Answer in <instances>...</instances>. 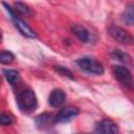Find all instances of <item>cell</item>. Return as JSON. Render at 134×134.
<instances>
[{
    "label": "cell",
    "mask_w": 134,
    "mask_h": 134,
    "mask_svg": "<svg viewBox=\"0 0 134 134\" xmlns=\"http://www.w3.org/2000/svg\"><path fill=\"white\" fill-rule=\"evenodd\" d=\"M37 96L30 88L23 89L18 92L17 95V105L21 112L29 113L37 108Z\"/></svg>",
    "instance_id": "obj_1"
},
{
    "label": "cell",
    "mask_w": 134,
    "mask_h": 134,
    "mask_svg": "<svg viewBox=\"0 0 134 134\" xmlns=\"http://www.w3.org/2000/svg\"><path fill=\"white\" fill-rule=\"evenodd\" d=\"M3 5L5 6L6 10L8 12V14H9V16H10V19H12L13 23L15 24L16 28H17L23 36H25V37H27V38H30V39H36V38H37V35L35 34V31H34L24 21H22V20L18 17V15L15 13L14 8H12V7H10L7 3H5V2H3Z\"/></svg>",
    "instance_id": "obj_2"
},
{
    "label": "cell",
    "mask_w": 134,
    "mask_h": 134,
    "mask_svg": "<svg viewBox=\"0 0 134 134\" xmlns=\"http://www.w3.org/2000/svg\"><path fill=\"white\" fill-rule=\"evenodd\" d=\"M114 77L127 89L133 88V79L129 69L125 66H113Z\"/></svg>",
    "instance_id": "obj_3"
},
{
    "label": "cell",
    "mask_w": 134,
    "mask_h": 134,
    "mask_svg": "<svg viewBox=\"0 0 134 134\" xmlns=\"http://www.w3.org/2000/svg\"><path fill=\"white\" fill-rule=\"evenodd\" d=\"M76 64L80 66L81 69L92 73V74H103L104 73V67L103 65L90 58H82L76 61Z\"/></svg>",
    "instance_id": "obj_4"
},
{
    "label": "cell",
    "mask_w": 134,
    "mask_h": 134,
    "mask_svg": "<svg viewBox=\"0 0 134 134\" xmlns=\"http://www.w3.org/2000/svg\"><path fill=\"white\" fill-rule=\"evenodd\" d=\"M108 32L115 41H117V42H119L121 44L131 45L132 42H133L132 36L121 27H118V26H115V25H111L109 27V29H108Z\"/></svg>",
    "instance_id": "obj_5"
},
{
    "label": "cell",
    "mask_w": 134,
    "mask_h": 134,
    "mask_svg": "<svg viewBox=\"0 0 134 134\" xmlns=\"http://www.w3.org/2000/svg\"><path fill=\"white\" fill-rule=\"evenodd\" d=\"M79 113H80V110L77 107H74V106L65 107L59 111V113L57 114V116L54 118V122H59V124L68 122L73 117H75Z\"/></svg>",
    "instance_id": "obj_6"
},
{
    "label": "cell",
    "mask_w": 134,
    "mask_h": 134,
    "mask_svg": "<svg viewBox=\"0 0 134 134\" xmlns=\"http://www.w3.org/2000/svg\"><path fill=\"white\" fill-rule=\"evenodd\" d=\"M94 134H118V128L110 119H103L96 124Z\"/></svg>",
    "instance_id": "obj_7"
},
{
    "label": "cell",
    "mask_w": 134,
    "mask_h": 134,
    "mask_svg": "<svg viewBox=\"0 0 134 134\" xmlns=\"http://www.w3.org/2000/svg\"><path fill=\"white\" fill-rule=\"evenodd\" d=\"M65 102V93L61 89H54L51 91L49 97H48V103L52 107H59Z\"/></svg>",
    "instance_id": "obj_8"
},
{
    "label": "cell",
    "mask_w": 134,
    "mask_h": 134,
    "mask_svg": "<svg viewBox=\"0 0 134 134\" xmlns=\"http://www.w3.org/2000/svg\"><path fill=\"white\" fill-rule=\"evenodd\" d=\"M71 31L74 36H76L82 42H87L89 40V32L86 28H84L83 26L79 25V24H74L71 27Z\"/></svg>",
    "instance_id": "obj_9"
},
{
    "label": "cell",
    "mask_w": 134,
    "mask_h": 134,
    "mask_svg": "<svg viewBox=\"0 0 134 134\" xmlns=\"http://www.w3.org/2000/svg\"><path fill=\"white\" fill-rule=\"evenodd\" d=\"M3 74L5 75L7 82L12 85L15 86L20 82V73L17 70H13V69H4L3 70Z\"/></svg>",
    "instance_id": "obj_10"
},
{
    "label": "cell",
    "mask_w": 134,
    "mask_h": 134,
    "mask_svg": "<svg viewBox=\"0 0 134 134\" xmlns=\"http://www.w3.org/2000/svg\"><path fill=\"white\" fill-rule=\"evenodd\" d=\"M133 8H134L133 3H130L126 7V9H125V12H124V14L121 16L122 22L128 24V25H130V26L133 25V22H134V12H133Z\"/></svg>",
    "instance_id": "obj_11"
},
{
    "label": "cell",
    "mask_w": 134,
    "mask_h": 134,
    "mask_svg": "<svg viewBox=\"0 0 134 134\" xmlns=\"http://www.w3.org/2000/svg\"><path fill=\"white\" fill-rule=\"evenodd\" d=\"M112 57L115 59V60H118V61H120V62H122V63H125L126 65H131L132 64V59H131V57L128 54V53H126V52H124V51H121V50H114L113 52H112Z\"/></svg>",
    "instance_id": "obj_12"
},
{
    "label": "cell",
    "mask_w": 134,
    "mask_h": 134,
    "mask_svg": "<svg viewBox=\"0 0 134 134\" xmlns=\"http://www.w3.org/2000/svg\"><path fill=\"white\" fill-rule=\"evenodd\" d=\"M50 117L51 115L48 114V113H43V114H40L39 116H37L36 118V124L39 128H45L47 126H49L50 124Z\"/></svg>",
    "instance_id": "obj_13"
},
{
    "label": "cell",
    "mask_w": 134,
    "mask_h": 134,
    "mask_svg": "<svg viewBox=\"0 0 134 134\" xmlns=\"http://www.w3.org/2000/svg\"><path fill=\"white\" fill-rule=\"evenodd\" d=\"M14 6H15L14 10H15L16 14L18 13V14H20V15H22V16H27V15H29V13H30L28 6H27L26 4H24V3H22V2H15Z\"/></svg>",
    "instance_id": "obj_14"
},
{
    "label": "cell",
    "mask_w": 134,
    "mask_h": 134,
    "mask_svg": "<svg viewBox=\"0 0 134 134\" xmlns=\"http://www.w3.org/2000/svg\"><path fill=\"white\" fill-rule=\"evenodd\" d=\"M15 60V55L10 51H0V63L1 64H10Z\"/></svg>",
    "instance_id": "obj_15"
},
{
    "label": "cell",
    "mask_w": 134,
    "mask_h": 134,
    "mask_svg": "<svg viewBox=\"0 0 134 134\" xmlns=\"http://www.w3.org/2000/svg\"><path fill=\"white\" fill-rule=\"evenodd\" d=\"M13 122V118L10 115L6 113H0V125L1 126H8Z\"/></svg>",
    "instance_id": "obj_16"
},
{
    "label": "cell",
    "mask_w": 134,
    "mask_h": 134,
    "mask_svg": "<svg viewBox=\"0 0 134 134\" xmlns=\"http://www.w3.org/2000/svg\"><path fill=\"white\" fill-rule=\"evenodd\" d=\"M55 70L60 73V74H62V75H64V76H67V77H69V79H71V80H73L74 77H73V74H72V72L70 71V70H68V69H66L65 67H62V66H57L55 67Z\"/></svg>",
    "instance_id": "obj_17"
},
{
    "label": "cell",
    "mask_w": 134,
    "mask_h": 134,
    "mask_svg": "<svg viewBox=\"0 0 134 134\" xmlns=\"http://www.w3.org/2000/svg\"><path fill=\"white\" fill-rule=\"evenodd\" d=\"M0 40H1V35H0Z\"/></svg>",
    "instance_id": "obj_18"
}]
</instances>
